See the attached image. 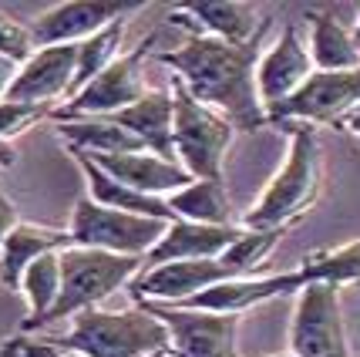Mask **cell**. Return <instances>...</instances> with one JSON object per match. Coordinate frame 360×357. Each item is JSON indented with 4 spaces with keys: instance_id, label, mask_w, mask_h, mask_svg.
<instances>
[{
    "instance_id": "18",
    "label": "cell",
    "mask_w": 360,
    "mask_h": 357,
    "mask_svg": "<svg viewBox=\"0 0 360 357\" xmlns=\"http://www.w3.org/2000/svg\"><path fill=\"white\" fill-rule=\"evenodd\" d=\"M118 125H125L128 132L158 158H175L172 142V118H175V98L172 92H145L131 108L111 115Z\"/></svg>"
},
{
    "instance_id": "35",
    "label": "cell",
    "mask_w": 360,
    "mask_h": 357,
    "mask_svg": "<svg viewBox=\"0 0 360 357\" xmlns=\"http://www.w3.org/2000/svg\"><path fill=\"white\" fill-rule=\"evenodd\" d=\"M347 125H350V132H357V135H360V111H357V115H350V118H347Z\"/></svg>"
},
{
    "instance_id": "2",
    "label": "cell",
    "mask_w": 360,
    "mask_h": 357,
    "mask_svg": "<svg viewBox=\"0 0 360 357\" xmlns=\"http://www.w3.org/2000/svg\"><path fill=\"white\" fill-rule=\"evenodd\" d=\"M320 196V149L310 125H293L290 156L273 182L263 189L259 202L252 206L243 226L246 230H286L300 219Z\"/></svg>"
},
{
    "instance_id": "11",
    "label": "cell",
    "mask_w": 360,
    "mask_h": 357,
    "mask_svg": "<svg viewBox=\"0 0 360 357\" xmlns=\"http://www.w3.org/2000/svg\"><path fill=\"white\" fill-rule=\"evenodd\" d=\"M360 105V68L354 71H314L297 94L266 111L269 122H333Z\"/></svg>"
},
{
    "instance_id": "10",
    "label": "cell",
    "mask_w": 360,
    "mask_h": 357,
    "mask_svg": "<svg viewBox=\"0 0 360 357\" xmlns=\"http://www.w3.org/2000/svg\"><path fill=\"white\" fill-rule=\"evenodd\" d=\"M139 7L141 4H135V0H68V4H58L31 24L34 47L81 44Z\"/></svg>"
},
{
    "instance_id": "19",
    "label": "cell",
    "mask_w": 360,
    "mask_h": 357,
    "mask_svg": "<svg viewBox=\"0 0 360 357\" xmlns=\"http://www.w3.org/2000/svg\"><path fill=\"white\" fill-rule=\"evenodd\" d=\"M75 239L64 230H51V226H34V223H20L14 226V233L7 236V243L0 249V280L4 287L11 290H20V277L24 270L41 260L47 253H61V249H71Z\"/></svg>"
},
{
    "instance_id": "37",
    "label": "cell",
    "mask_w": 360,
    "mask_h": 357,
    "mask_svg": "<svg viewBox=\"0 0 360 357\" xmlns=\"http://www.w3.org/2000/svg\"><path fill=\"white\" fill-rule=\"evenodd\" d=\"M354 41H357V44H360V24H357V31H354Z\"/></svg>"
},
{
    "instance_id": "26",
    "label": "cell",
    "mask_w": 360,
    "mask_h": 357,
    "mask_svg": "<svg viewBox=\"0 0 360 357\" xmlns=\"http://www.w3.org/2000/svg\"><path fill=\"white\" fill-rule=\"evenodd\" d=\"M303 287L307 283H350L360 280V243H350L344 249H330V253H314L307 263L297 270Z\"/></svg>"
},
{
    "instance_id": "28",
    "label": "cell",
    "mask_w": 360,
    "mask_h": 357,
    "mask_svg": "<svg viewBox=\"0 0 360 357\" xmlns=\"http://www.w3.org/2000/svg\"><path fill=\"white\" fill-rule=\"evenodd\" d=\"M54 105H31V101H0V139L11 142L20 132H27L31 125H37L41 118H51Z\"/></svg>"
},
{
    "instance_id": "29",
    "label": "cell",
    "mask_w": 360,
    "mask_h": 357,
    "mask_svg": "<svg viewBox=\"0 0 360 357\" xmlns=\"http://www.w3.org/2000/svg\"><path fill=\"white\" fill-rule=\"evenodd\" d=\"M34 37H31V27H24L20 20L14 17L0 14V58L14 64H27L34 58Z\"/></svg>"
},
{
    "instance_id": "15",
    "label": "cell",
    "mask_w": 360,
    "mask_h": 357,
    "mask_svg": "<svg viewBox=\"0 0 360 357\" xmlns=\"http://www.w3.org/2000/svg\"><path fill=\"white\" fill-rule=\"evenodd\" d=\"M101 172H108L115 182L145 192V196H175L179 189L192 186L195 179L182 165L169 158H158L152 152H125V156H88Z\"/></svg>"
},
{
    "instance_id": "25",
    "label": "cell",
    "mask_w": 360,
    "mask_h": 357,
    "mask_svg": "<svg viewBox=\"0 0 360 357\" xmlns=\"http://www.w3.org/2000/svg\"><path fill=\"white\" fill-rule=\"evenodd\" d=\"M125 27H128V17H122V20L108 24L105 31H98L94 37L81 41L78 75H75V92H71V98H75L84 84H91L101 71H108L111 64L122 58V54H118V44H122V37H125Z\"/></svg>"
},
{
    "instance_id": "32",
    "label": "cell",
    "mask_w": 360,
    "mask_h": 357,
    "mask_svg": "<svg viewBox=\"0 0 360 357\" xmlns=\"http://www.w3.org/2000/svg\"><path fill=\"white\" fill-rule=\"evenodd\" d=\"M17 71H20V64L0 58V101L7 98V92H11V84H14V78H17Z\"/></svg>"
},
{
    "instance_id": "9",
    "label": "cell",
    "mask_w": 360,
    "mask_h": 357,
    "mask_svg": "<svg viewBox=\"0 0 360 357\" xmlns=\"http://www.w3.org/2000/svg\"><path fill=\"white\" fill-rule=\"evenodd\" d=\"M293 357H350L337 283H307L290 324Z\"/></svg>"
},
{
    "instance_id": "3",
    "label": "cell",
    "mask_w": 360,
    "mask_h": 357,
    "mask_svg": "<svg viewBox=\"0 0 360 357\" xmlns=\"http://www.w3.org/2000/svg\"><path fill=\"white\" fill-rule=\"evenodd\" d=\"M61 347L78 357H152L169 351V330L148 311H81Z\"/></svg>"
},
{
    "instance_id": "24",
    "label": "cell",
    "mask_w": 360,
    "mask_h": 357,
    "mask_svg": "<svg viewBox=\"0 0 360 357\" xmlns=\"http://www.w3.org/2000/svg\"><path fill=\"white\" fill-rule=\"evenodd\" d=\"M20 294L27 296V307H31L24 330H37V324L61 296V253H47L41 260H34L20 277Z\"/></svg>"
},
{
    "instance_id": "34",
    "label": "cell",
    "mask_w": 360,
    "mask_h": 357,
    "mask_svg": "<svg viewBox=\"0 0 360 357\" xmlns=\"http://www.w3.org/2000/svg\"><path fill=\"white\" fill-rule=\"evenodd\" d=\"M14 351H17V341L4 344V347H0V357H14Z\"/></svg>"
},
{
    "instance_id": "21",
    "label": "cell",
    "mask_w": 360,
    "mask_h": 357,
    "mask_svg": "<svg viewBox=\"0 0 360 357\" xmlns=\"http://www.w3.org/2000/svg\"><path fill=\"white\" fill-rule=\"evenodd\" d=\"M58 135L68 142V149L84 152V156H125V152H145L125 125L115 118H75V122H61Z\"/></svg>"
},
{
    "instance_id": "7",
    "label": "cell",
    "mask_w": 360,
    "mask_h": 357,
    "mask_svg": "<svg viewBox=\"0 0 360 357\" xmlns=\"http://www.w3.org/2000/svg\"><path fill=\"white\" fill-rule=\"evenodd\" d=\"M155 44V34H148L135 51L122 54L108 71H101L91 84H84L68 105L54 108L58 122H75V118H111L118 111L131 108L139 98H145V75L141 61L148 54V47Z\"/></svg>"
},
{
    "instance_id": "38",
    "label": "cell",
    "mask_w": 360,
    "mask_h": 357,
    "mask_svg": "<svg viewBox=\"0 0 360 357\" xmlns=\"http://www.w3.org/2000/svg\"><path fill=\"white\" fill-rule=\"evenodd\" d=\"M14 357H24V354H20V344H17V351H14Z\"/></svg>"
},
{
    "instance_id": "30",
    "label": "cell",
    "mask_w": 360,
    "mask_h": 357,
    "mask_svg": "<svg viewBox=\"0 0 360 357\" xmlns=\"http://www.w3.org/2000/svg\"><path fill=\"white\" fill-rule=\"evenodd\" d=\"M14 226H20V216H17V206L7 196H4V189H0V249L7 243V236L14 233Z\"/></svg>"
},
{
    "instance_id": "6",
    "label": "cell",
    "mask_w": 360,
    "mask_h": 357,
    "mask_svg": "<svg viewBox=\"0 0 360 357\" xmlns=\"http://www.w3.org/2000/svg\"><path fill=\"white\" fill-rule=\"evenodd\" d=\"M165 230H169V223H162V219L118 213V209L91 202L88 196L78 199L75 213H71V226H68L75 246L105 249V253H118V256H141V260L158 246Z\"/></svg>"
},
{
    "instance_id": "5",
    "label": "cell",
    "mask_w": 360,
    "mask_h": 357,
    "mask_svg": "<svg viewBox=\"0 0 360 357\" xmlns=\"http://www.w3.org/2000/svg\"><path fill=\"white\" fill-rule=\"evenodd\" d=\"M172 98H175V118H172V142L175 156L182 158V169L192 179H222V158L233 142L236 128L219 111L205 108L186 92V84L172 75Z\"/></svg>"
},
{
    "instance_id": "31",
    "label": "cell",
    "mask_w": 360,
    "mask_h": 357,
    "mask_svg": "<svg viewBox=\"0 0 360 357\" xmlns=\"http://www.w3.org/2000/svg\"><path fill=\"white\" fill-rule=\"evenodd\" d=\"M20 344V354L24 357H78L71 354V351H64L61 344H37V341H17Z\"/></svg>"
},
{
    "instance_id": "16",
    "label": "cell",
    "mask_w": 360,
    "mask_h": 357,
    "mask_svg": "<svg viewBox=\"0 0 360 357\" xmlns=\"http://www.w3.org/2000/svg\"><path fill=\"white\" fill-rule=\"evenodd\" d=\"M239 233H243L239 226H202V223L175 219V223H169L165 236L158 239V246L145 256L141 270L179 263V260H216L239 239Z\"/></svg>"
},
{
    "instance_id": "36",
    "label": "cell",
    "mask_w": 360,
    "mask_h": 357,
    "mask_svg": "<svg viewBox=\"0 0 360 357\" xmlns=\"http://www.w3.org/2000/svg\"><path fill=\"white\" fill-rule=\"evenodd\" d=\"M152 357H172V354H169V351H158V354H152Z\"/></svg>"
},
{
    "instance_id": "1",
    "label": "cell",
    "mask_w": 360,
    "mask_h": 357,
    "mask_svg": "<svg viewBox=\"0 0 360 357\" xmlns=\"http://www.w3.org/2000/svg\"><path fill=\"white\" fill-rule=\"evenodd\" d=\"M263 34L266 27L246 44H229L212 34H195L179 51L158 54V61L172 68L175 78L186 84V92L195 101L229 118L233 128L256 132L269 122L256 92V64L263 58L259 54Z\"/></svg>"
},
{
    "instance_id": "39",
    "label": "cell",
    "mask_w": 360,
    "mask_h": 357,
    "mask_svg": "<svg viewBox=\"0 0 360 357\" xmlns=\"http://www.w3.org/2000/svg\"><path fill=\"white\" fill-rule=\"evenodd\" d=\"M273 357H293V354H273Z\"/></svg>"
},
{
    "instance_id": "22",
    "label": "cell",
    "mask_w": 360,
    "mask_h": 357,
    "mask_svg": "<svg viewBox=\"0 0 360 357\" xmlns=\"http://www.w3.org/2000/svg\"><path fill=\"white\" fill-rule=\"evenodd\" d=\"M310 24V61L320 71H354L360 68V51L354 34L344 31L337 17L323 11H307Z\"/></svg>"
},
{
    "instance_id": "20",
    "label": "cell",
    "mask_w": 360,
    "mask_h": 357,
    "mask_svg": "<svg viewBox=\"0 0 360 357\" xmlns=\"http://www.w3.org/2000/svg\"><path fill=\"white\" fill-rule=\"evenodd\" d=\"M75 162L81 165L84 179H88V199L98 202V206H108V209H118V213H131V216H145V219H162V223H175V213L169 199H155V196H145V192H135V189L115 182L108 172H101L84 152H75L68 149Z\"/></svg>"
},
{
    "instance_id": "17",
    "label": "cell",
    "mask_w": 360,
    "mask_h": 357,
    "mask_svg": "<svg viewBox=\"0 0 360 357\" xmlns=\"http://www.w3.org/2000/svg\"><path fill=\"white\" fill-rule=\"evenodd\" d=\"M175 24H195L205 27V34L229 41V44H246L266 27V20H259V11L252 4L239 0H202V4H186L172 14Z\"/></svg>"
},
{
    "instance_id": "8",
    "label": "cell",
    "mask_w": 360,
    "mask_h": 357,
    "mask_svg": "<svg viewBox=\"0 0 360 357\" xmlns=\"http://www.w3.org/2000/svg\"><path fill=\"white\" fill-rule=\"evenodd\" d=\"M139 307L165 324L172 357H239L236 351L239 313L186 311V307H169L152 300H141Z\"/></svg>"
},
{
    "instance_id": "4",
    "label": "cell",
    "mask_w": 360,
    "mask_h": 357,
    "mask_svg": "<svg viewBox=\"0 0 360 357\" xmlns=\"http://www.w3.org/2000/svg\"><path fill=\"white\" fill-rule=\"evenodd\" d=\"M141 266H145L141 256H118V253L88 246L61 249V296L37 327L58 324L64 317L91 311L94 303H101L118 287H125L135 273H141Z\"/></svg>"
},
{
    "instance_id": "14",
    "label": "cell",
    "mask_w": 360,
    "mask_h": 357,
    "mask_svg": "<svg viewBox=\"0 0 360 357\" xmlns=\"http://www.w3.org/2000/svg\"><path fill=\"white\" fill-rule=\"evenodd\" d=\"M310 75H314V61L307 47L300 44L297 27H283L280 41L256 64V92H259L263 108H276L290 94H297Z\"/></svg>"
},
{
    "instance_id": "27",
    "label": "cell",
    "mask_w": 360,
    "mask_h": 357,
    "mask_svg": "<svg viewBox=\"0 0 360 357\" xmlns=\"http://www.w3.org/2000/svg\"><path fill=\"white\" fill-rule=\"evenodd\" d=\"M280 236H283V230H243L239 239L222 253V260L233 266L239 277H246L252 266H259L273 253V246L280 243Z\"/></svg>"
},
{
    "instance_id": "13",
    "label": "cell",
    "mask_w": 360,
    "mask_h": 357,
    "mask_svg": "<svg viewBox=\"0 0 360 357\" xmlns=\"http://www.w3.org/2000/svg\"><path fill=\"white\" fill-rule=\"evenodd\" d=\"M81 44L37 47L27 64H20L14 84L7 92V101H31V105H54L58 98L75 92Z\"/></svg>"
},
{
    "instance_id": "23",
    "label": "cell",
    "mask_w": 360,
    "mask_h": 357,
    "mask_svg": "<svg viewBox=\"0 0 360 357\" xmlns=\"http://www.w3.org/2000/svg\"><path fill=\"white\" fill-rule=\"evenodd\" d=\"M175 219L202 223V226H233V206L222 179H195L192 186L169 196Z\"/></svg>"
},
{
    "instance_id": "33",
    "label": "cell",
    "mask_w": 360,
    "mask_h": 357,
    "mask_svg": "<svg viewBox=\"0 0 360 357\" xmlns=\"http://www.w3.org/2000/svg\"><path fill=\"white\" fill-rule=\"evenodd\" d=\"M11 165H17V149L14 142L0 139V169H11Z\"/></svg>"
},
{
    "instance_id": "12",
    "label": "cell",
    "mask_w": 360,
    "mask_h": 357,
    "mask_svg": "<svg viewBox=\"0 0 360 357\" xmlns=\"http://www.w3.org/2000/svg\"><path fill=\"white\" fill-rule=\"evenodd\" d=\"M239 280L233 266L222 256L216 260H179V263H162L152 270H141V277L131 283L135 300H152V303H186L195 294H202L216 283Z\"/></svg>"
}]
</instances>
